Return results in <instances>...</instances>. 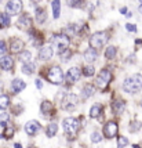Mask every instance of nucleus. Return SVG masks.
Listing matches in <instances>:
<instances>
[{"instance_id":"10","label":"nucleus","mask_w":142,"mask_h":148,"mask_svg":"<svg viewBox=\"0 0 142 148\" xmlns=\"http://www.w3.org/2000/svg\"><path fill=\"white\" fill-rule=\"evenodd\" d=\"M17 28L21 31H29L32 28V18L28 14H22L20 17V19L17 21Z\"/></svg>"},{"instance_id":"11","label":"nucleus","mask_w":142,"mask_h":148,"mask_svg":"<svg viewBox=\"0 0 142 148\" xmlns=\"http://www.w3.org/2000/svg\"><path fill=\"white\" fill-rule=\"evenodd\" d=\"M41 129V125H40L37 121H29V122L25 125V132L28 136H31V137H35V136L37 134Z\"/></svg>"},{"instance_id":"22","label":"nucleus","mask_w":142,"mask_h":148,"mask_svg":"<svg viewBox=\"0 0 142 148\" xmlns=\"http://www.w3.org/2000/svg\"><path fill=\"white\" fill-rule=\"evenodd\" d=\"M51 7H52V14H54V18L58 19L59 14H61V0H52L51 1Z\"/></svg>"},{"instance_id":"45","label":"nucleus","mask_w":142,"mask_h":148,"mask_svg":"<svg viewBox=\"0 0 142 148\" xmlns=\"http://www.w3.org/2000/svg\"><path fill=\"white\" fill-rule=\"evenodd\" d=\"M139 105H141V107H142V98H141V101H139Z\"/></svg>"},{"instance_id":"36","label":"nucleus","mask_w":142,"mask_h":148,"mask_svg":"<svg viewBox=\"0 0 142 148\" xmlns=\"http://www.w3.org/2000/svg\"><path fill=\"white\" fill-rule=\"evenodd\" d=\"M3 136H4L6 138H11V137L14 136V127L11 126V125H7L6 126V130H4V134Z\"/></svg>"},{"instance_id":"9","label":"nucleus","mask_w":142,"mask_h":148,"mask_svg":"<svg viewBox=\"0 0 142 148\" xmlns=\"http://www.w3.org/2000/svg\"><path fill=\"white\" fill-rule=\"evenodd\" d=\"M6 11L8 15H18L22 11V1L21 0H10L6 6Z\"/></svg>"},{"instance_id":"46","label":"nucleus","mask_w":142,"mask_h":148,"mask_svg":"<svg viewBox=\"0 0 142 148\" xmlns=\"http://www.w3.org/2000/svg\"><path fill=\"white\" fill-rule=\"evenodd\" d=\"M139 3H141V6H142V0H139Z\"/></svg>"},{"instance_id":"31","label":"nucleus","mask_w":142,"mask_h":148,"mask_svg":"<svg viewBox=\"0 0 142 148\" xmlns=\"http://www.w3.org/2000/svg\"><path fill=\"white\" fill-rule=\"evenodd\" d=\"M72 54H73V51H72V50L69 49V47H68V49H65L64 51H61V53H59V57H61V61H62V62H68V61L71 60Z\"/></svg>"},{"instance_id":"32","label":"nucleus","mask_w":142,"mask_h":148,"mask_svg":"<svg viewBox=\"0 0 142 148\" xmlns=\"http://www.w3.org/2000/svg\"><path fill=\"white\" fill-rule=\"evenodd\" d=\"M82 73H83L86 77H90V76H92V75L95 73V68H94L91 64L90 65H86V66L83 68V72H82Z\"/></svg>"},{"instance_id":"4","label":"nucleus","mask_w":142,"mask_h":148,"mask_svg":"<svg viewBox=\"0 0 142 148\" xmlns=\"http://www.w3.org/2000/svg\"><path fill=\"white\" fill-rule=\"evenodd\" d=\"M109 38H110L109 33L106 32V31H98V32L94 33V35H92V36L90 38V40H88L90 47H92V49L98 50V49L103 47V46L108 43Z\"/></svg>"},{"instance_id":"18","label":"nucleus","mask_w":142,"mask_h":148,"mask_svg":"<svg viewBox=\"0 0 142 148\" xmlns=\"http://www.w3.org/2000/svg\"><path fill=\"white\" fill-rule=\"evenodd\" d=\"M84 61L86 62H88V64H92L94 61H97L98 58V51L95 50V49H92V47H90V49H87L86 51H84Z\"/></svg>"},{"instance_id":"24","label":"nucleus","mask_w":142,"mask_h":148,"mask_svg":"<svg viewBox=\"0 0 142 148\" xmlns=\"http://www.w3.org/2000/svg\"><path fill=\"white\" fill-rule=\"evenodd\" d=\"M18 60H20L22 64H25V62H31V60H32V54H31V51H28V50H22L21 53H18Z\"/></svg>"},{"instance_id":"20","label":"nucleus","mask_w":142,"mask_h":148,"mask_svg":"<svg viewBox=\"0 0 142 148\" xmlns=\"http://www.w3.org/2000/svg\"><path fill=\"white\" fill-rule=\"evenodd\" d=\"M11 89H13L14 93H21V91H24L26 89V83L22 80V79H14L13 82H11Z\"/></svg>"},{"instance_id":"5","label":"nucleus","mask_w":142,"mask_h":148,"mask_svg":"<svg viewBox=\"0 0 142 148\" xmlns=\"http://www.w3.org/2000/svg\"><path fill=\"white\" fill-rule=\"evenodd\" d=\"M112 72L109 69H106V68H103L99 71V73L97 75V79H95V86H97L99 90L105 91L108 89V86L109 83L112 82Z\"/></svg>"},{"instance_id":"6","label":"nucleus","mask_w":142,"mask_h":148,"mask_svg":"<svg viewBox=\"0 0 142 148\" xmlns=\"http://www.w3.org/2000/svg\"><path fill=\"white\" fill-rule=\"evenodd\" d=\"M50 42H51L54 46L58 47V53L64 51L65 49H68V47H69V43H71L68 35H65V33H54L51 38H50Z\"/></svg>"},{"instance_id":"19","label":"nucleus","mask_w":142,"mask_h":148,"mask_svg":"<svg viewBox=\"0 0 142 148\" xmlns=\"http://www.w3.org/2000/svg\"><path fill=\"white\" fill-rule=\"evenodd\" d=\"M40 112H41L44 116L51 115L52 112H54V104H52L51 101H48V100L41 101V105H40Z\"/></svg>"},{"instance_id":"33","label":"nucleus","mask_w":142,"mask_h":148,"mask_svg":"<svg viewBox=\"0 0 142 148\" xmlns=\"http://www.w3.org/2000/svg\"><path fill=\"white\" fill-rule=\"evenodd\" d=\"M128 138L127 137H124V136H119L117 137V147L119 148H126L128 145Z\"/></svg>"},{"instance_id":"25","label":"nucleus","mask_w":142,"mask_h":148,"mask_svg":"<svg viewBox=\"0 0 142 148\" xmlns=\"http://www.w3.org/2000/svg\"><path fill=\"white\" fill-rule=\"evenodd\" d=\"M11 24V21H10V15L7 13H0V28L3 29V28H8Z\"/></svg>"},{"instance_id":"48","label":"nucleus","mask_w":142,"mask_h":148,"mask_svg":"<svg viewBox=\"0 0 142 148\" xmlns=\"http://www.w3.org/2000/svg\"><path fill=\"white\" fill-rule=\"evenodd\" d=\"M29 148H35V147H29Z\"/></svg>"},{"instance_id":"26","label":"nucleus","mask_w":142,"mask_h":148,"mask_svg":"<svg viewBox=\"0 0 142 148\" xmlns=\"http://www.w3.org/2000/svg\"><path fill=\"white\" fill-rule=\"evenodd\" d=\"M101 114H102V105L101 104H94L90 110V116L91 118H99Z\"/></svg>"},{"instance_id":"7","label":"nucleus","mask_w":142,"mask_h":148,"mask_svg":"<svg viewBox=\"0 0 142 148\" xmlns=\"http://www.w3.org/2000/svg\"><path fill=\"white\" fill-rule=\"evenodd\" d=\"M103 136L110 140V138H113V137H116L117 133H119V125H117L115 121H108V122L103 125Z\"/></svg>"},{"instance_id":"47","label":"nucleus","mask_w":142,"mask_h":148,"mask_svg":"<svg viewBox=\"0 0 142 148\" xmlns=\"http://www.w3.org/2000/svg\"><path fill=\"white\" fill-rule=\"evenodd\" d=\"M0 89H1V82H0Z\"/></svg>"},{"instance_id":"8","label":"nucleus","mask_w":142,"mask_h":148,"mask_svg":"<svg viewBox=\"0 0 142 148\" xmlns=\"http://www.w3.org/2000/svg\"><path fill=\"white\" fill-rule=\"evenodd\" d=\"M77 101L79 98L77 96H75V94H64V98H62V108L66 111H73L75 110V107L77 105Z\"/></svg>"},{"instance_id":"21","label":"nucleus","mask_w":142,"mask_h":148,"mask_svg":"<svg viewBox=\"0 0 142 148\" xmlns=\"http://www.w3.org/2000/svg\"><path fill=\"white\" fill-rule=\"evenodd\" d=\"M57 132H58V125H57V123H50V125H47V127H46V136H47L48 138L54 137V136L57 134Z\"/></svg>"},{"instance_id":"39","label":"nucleus","mask_w":142,"mask_h":148,"mask_svg":"<svg viewBox=\"0 0 142 148\" xmlns=\"http://www.w3.org/2000/svg\"><path fill=\"white\" fill-rule=\"evenodd\" d=\"M6 51H7L6 42H4V40H0V54H4Z\"/></svg>"},{"instance_id":"16","label":"nucleus","mask_w":142,"mask_h":148,"mask_svg":"<svg viewBox=\"0 0 142 148\" xmlns=\"http://www.w3.org/2000/svg\"><path fill=\"white\" fill-rule=\"evenodd\" d=\"M112 111H113V114L115 115H122L123 112L126 111V101L124 100H115L113 103H112Z\"/></svg>"},{"instance_id":"34","label":"nucleus","mask_w":142,"mask_h":148,"mask_svg":"<svg viewBox=\"0 0 142 148\" xmlns=\"http://www.w3.org/2000/svg\"><path fill=\"white\" fill-rule=\"evenodd\" d=\"M91 143H94V144H97V143H101L102 141V134L99 133V132H92L91 133Z\"/></svg>"},{"instance_id":"49","label":"nucleus","mask_w":142,"mask_h":148,"mask_svg":"<svg viewBox=\"0 0 142 148\" xmlns=\"http://www.w3.org/2000/svg\"><path fill=\"white\" fill-rule=\"evenodd\" d=\"M0 3H1V0H0Z\"/></svg>"},{"instance_id":"15","label":"nucleus","mask_w":142,"mask_h":148,"mask_svg":"<svg viewBox=\"0 0 142 148\" xmlns=\"http://www.w3.org/2000/svg\"><path fill=\"white\" fill-rule=\"evenodd\" d=\"M95 91H97V89H95V86L94 84H90L87 83L86 86H83V89H82V100H88L90 97H92L94 94H95Z\"/></svg>"},{"instance_id":"1","label":"nucleus","mask_w":142,"mask_h":148,"mask_svg":"<svg viewBox=\"0 0 142 148\" xmlns=\"http://www.w3.org/2000/svg\"><path fill=\"white\" fill-rule=\"evenodd\" d=\"M141 87H142V75H139V73H134V75H131V76L126 77L124 82H123V89H124V91L131 93V94L137 93Z\"/></svg>"},{"instance_id":"29","label":"nucleus","mask_w":142,"mask_h":148,"mask_svg":"<svg viewBox=\"0 0 142 148\" xmlns=\"http://www.w3.org/2000/svg\"><path fill=\"white\" fill-rule=\"evenodd\" d=\"M35 69H36V66L33 62H25V64L22 65V72L25 73V75H32L35 73Z\"/></svg>"},{"instance_id":"14","label":"nucleus","mask_w":142,"mask_h":148,"mask_svg":"<svg viewBox=\"0 0 142 148\" xmlns=\"http://www.w3.org/2000/svg\"><path fill=\"white\" fill-rule=\"evenodd\" d=\"M52 56H54V50L50 45H46L41 47V50L39 51V60L40 61H48L51 60Z\"/></svg>"},{"instance_id":"27","label":"nucleus","mask_w":142,"mask_h":148,"mask_svg":"<svg viewBox=\"0 0 142 148\" xmlns=\"http://www.w3.org/2000/svg\"><path fill=\"white\" fill-rule=\"evenodd\" d=\"M142 127V123L139 122V121H137V119H134V121H131V122L128 123V130L130 133H137V132H139Z\"/></svg>"},{"instance_id":"2","label":"nucleus","mask_w":142,"mask_h":148,"mask_svg":"<svg viewBox=\"0 0 142 148\" xmlns=\"http://www.w3.org/2000/svg\"><path fill=\"white\" fill-rule=\"evenodd\" d=\"M62 126H64L65 134L69 138H75L76 134L79 133V129H80V122L76 118H65L62 121Z\"/></svg>"},{"instance_id":"38","label":"nucleus","mask_w":142,"mask_h":148,"mask_svg":"<svg viewBox=\"0 0 142 148\" xmlns=\"http://www.w3.org/2000/svg\"><path fill=\"white\" fill-rule=\"evenodd\" d=\"M83 1H84V0H68L69 6H71V7H75V8H79V7L83 6Z\"/></svg>"},{"instance_id":"35","label":"nucleus","mask_w":142,"mask_h":148,"mask_svg":"<svg viewBox=\"0 0 142 148\" xmlns=\"http://www.w3.org/2000/svg\"><path fill=\"white\" fill-rule=\"evenodd\" d=\"M10 122V115L8 114H0V126L6 127Z\"/></svg>"},{"instance_id":"12","label":"nucleus","mask_w":142,"mask_h":148,"mask_svg":"<svg viewBox=\"0 0 142 148\" xmlns=\"http://www.w3.org/2000/svg\"><path fill=\"white\" fill-rule=\"evenodd\" d=\"M80 76H82L80 68H77V66H72L71 69L68 71L65 79H66V82H69V83H76L79 79H80Z\"/></svg>"},{"instance_id":"28","label":"nucleus","mask_w":142,"mask_h":148,"mask_svg":"<svg viewBox=\"0 0 142 148\" xmlns=\"http://www.w3.org/2000/svg\"><path fill=\"white\" fill-rule=\"evenodd\" d=\"M116 54H117L116 46H109V47L105 50V58H106V60H113V58H116Z\"/></svg>"},{"instance_id":"30","label":"nucleus","mask_w":142,"mask_h":148,"mask_svg":"<svg viewBox=\"0 0 142 148\" xmlns=\"http://www.w3.org/2000/svg\"><path fill=\"white\" fill-rule=\"evenodd\" d=\"M8 105H10V97L7 94H0V110L1 111L7 110Z\"/></svg>"},{"instance_id":"40","label":"nucleus","mask_w":142,"mask_h":148,"mask_svg":"<svg viewBox=\"0 0 142 148\" xmlns=\"http://www.w3.org/2000/svg\"><path fill=\"white\" fill-rule=\"evenodd\" d=\"M126 29H127L128 32H134V33L137 32V26L134 25V24H127V25H126Z\"/></svg>"},{"instance_id":"3","label":"nucleus","mask_w":142,"mask_h":148,"mask_svg":"<svg viewBox=\"0 0 142 148\" xmlns=\"http://www.w3.org/2000/svg\"><path fill=\"white\" fill-rule=\"evenodd\" d=\"M46 79L52 84H62L65 82L64 79V72L61 69L59 65H52L47 69V73H46Z\"/></svg>"},{"instance_id":"44","label":"nucleus","mask_w":142,"mask_h":148,"mask_svg":"<svg viewBox=\"0 0 142 148\" xmlns=\"http://www.w3.org/2000/svg\"><path fill=\"white\" fill-rule=\"evenodd\" d=\"M132 147H134V148H141V147H139V145H138V144H134Z\"/></svg>"},{"instance_id":"41","label":"nucleus","mask_w":142,"mask_h":148,"mask_svg":"<svg viewBox=\"0 0 142 148\" xmlns=\"http://www.w3.org/2000/svg\"><path fill=\"white\" fill-rule=\"evenodd\" d=\"M36 87H37L39 90H41V87H43V83H41V80H40V79L36 80Z\"/></svg>"},{"instance_id":"23","label":"nucleus","mask_w":142,"mask_h":148,"mask_svg":"<svg viewBox=\"0 0 142 148\" xmlns=\"http://www.w3.org/2000/svg\"><path fill=\"white\" fill-rule=\"evenodd\" d=\"M46 19H47V13H46L44 8H43V7L36 8V21H37L39 24H43Z\"/></svg>"},{"instance_id":"17","label":"nucleus","mask_w":142,"mask_h":148,"mask_svg":"<svg viewBox=\"0 0 142 148\" xmlns=\"http://www.w3.org/2000/svg\"><path fill=\"white\" fill-rule=\"evenodd\" d=\"M0 68L3 71H13L14 68V60L10 56H4L0 58Z\"/></svg>"},{"instance_id":"13","label":"nucleus","mask_w":142,"mask_h":148,"mask_svg":"<svg viewBox=\"0 0 142 148\" xmlns=\"http://www.w3.org/2000/svg\"><path fill=\"white\" fill-rule=\"evenodd\" d=\"M24 47H25V43H24V40H21L20 38H13L11 39V42H10V51L13 53V54H18L24 50Z\"/></svg>"},{"instance_id":"43","label":"nucleus","mask_w":142,"mask_h":148,"mask_svg":"<svg viewBox=\"0 0 142 148\" xmlns=\"http://www.w3.org/2000/svg\"><path fill=\"white\" fill-rule=\"evenodd\" d=\"M14 147H15V148H22V145H21L20 143H17V144H15V145H14Z\"/></svg>"},{"instance_id":"37","label":"nucleus","mask_w":142,"mask_h":148,"mask_svg":"<svg viewBox=\"0 0 142 148\" xmlns=\"http://www.w3.org/2000/svg\"><path fill=\"white\" fill-rule=\"evenodd\" d=\"M66 32H68L72 36V35H75V33L79 32V26L75 25V24H72V25H69L68 28H66Z\"/></svg>"},{"instance_id":"42","label":"nucleus","mask_w":142,"mask_h":148,"mask_svg":"<svg viewBox=\"0 0 142 148\" xmlns=\"http://www.w3.org/2000/svg\"><path fill=\"white\" fill-rule=\"evenodd\" d=\"M120 13L126 15V14H127V8H126V7H122V8H120Z\"/></svg>"}]
</instances>
